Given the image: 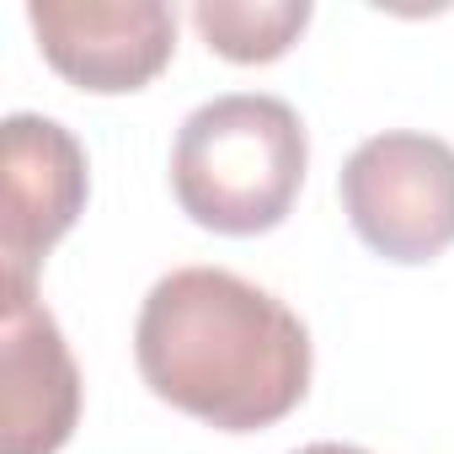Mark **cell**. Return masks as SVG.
Returning <instances> with one entry per match:
<instances>
[{"mask_svg": "<svg viewBox=\"0 0 454 454\" xmlns=\"http://www.w3.org/2000/svg\"><path fill=\"white\" fill-rule=\"evenodd\" d=\"M192 27L231 65H273L310 27V0H198Z\"/></svg>", "mask_w": 454, "mask_h": 454, "instance_id": "cell-7", "label": "cell"}, {"mask_svg": "<svg viewBox=\"0 0 454 454\" xmlns=\"http://www.w3.org/2000/svg\"><path fill=\"white\" fill-rule=\"evenodd\" d=\"M134 364L166 406L219 433H257L305 401L310 332L231 268H176L139 305Z\"/></svg>", "mask_w": 454, "mask_h": 454, "instance_id": "cell-1", "label": "cell"}, {"mask_svg": "<svg viewBox=\"0 0 454 454\" xmlns=\"http://www.w3.org/2000/svg\"><path fill=\"white\" fill-rule=\"evenodd\" d=\"M310 139L300 113L268 91H231L192 107L171 145V192L214 236H262L305 187Z\"/></svg>", "mask_w": 454, "mask_h": 454, "instance_id": "cell-2", "label": "cell"}, {"mask_svg": "<svg viewBox=\"0 0 454 454\" xmlns=\"http://www.w3.org/2000/svg\"><path fill=\"white\" fill-rule=\"evenodd\" d=\"M81 422V369L33 284L6 278L0 316V454H59Z\"/></svg>", "mask_w": 454, "mask_h": 454, "instance_id": "cell-5", "label": "cell"}, {"mask_svg": "<svg viewBox=\"0 0 454 454\" xmlns=\"http://www.w3.org/2000/svg\"><path fill=\"white\" fill-rule=\"evenodd\" d=\"M27 22L43 59L97 97L150 86L176 49V12L166 0H33Z\"/></svg>", "mask_w": 454, "mask_h": 454, "instance_id": "cell-4", "label": "cell"}, {"mask_svg": "<svg viewBox=\"0 0 454 454\" xmlns=\"http://www.w3.org/2000/svg\"><path fill=\"white\" fill-rule=\"evenodd\" d=\"M294 454H369V449H358V443H305V449H294Z\"/></svg>", "mask_w": 454, "mask_h": 454, "instance_id": "cell-8", "label": "cell"}, {"mask_svg": "<svg viewBox=\"0 0 454 454\" xmlns=\"http://www.w3.org/2000/svg\"><path fill=\"white\" fill-rule=\"evenodd\" d=\"M91 171L81 139L38 113L6 118V208H0V262L6 278L33 284L54 241L86 208Z\"/></svg>", "mask_w": 454, "mask_h": 454, "instance_id": "cell-6", "label": "cell"}, {"mask_svg": "<svg viewBox=\"0 0 454 454\" xmlns=\"http://www.w3.org/2000/svg\"><path fill=\"white\" fill-rule=\"evenodd\" d=\"M353 236L385 262H433L454 247V145L417 129L364 139L342 166Z\"/></svg>", "mask_w": 454, "mask_h": 454, "instance_id": "cell-3", "label": "cell"}]
</instances>
